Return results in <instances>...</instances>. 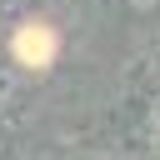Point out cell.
I'll return each mask as SVG.
<instances>
[{
  "instance_id": "6da1fadb",
  "label": "cell",
  "mask_w": 160,
  "mask_h": 160,
  "mask_svg": "<svg viewBox=\"0 0 160 160\" xmlns=\"http://www.w3.org/2000/svg\"><path fill=\"white\" fill-rule=\"evenodd\" d=\"M15 50H20V60H30V65H45V60L55 55V35H50V30H20Z\"/></svg>"
}]
</instances>
